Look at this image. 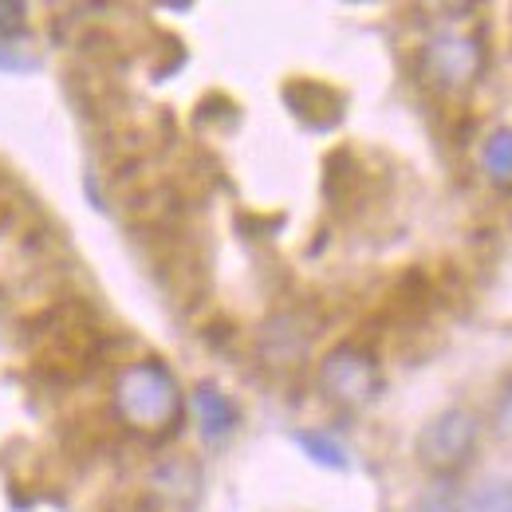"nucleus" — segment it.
I'll return each mask as SVG.
<instances>
[{
	"instance_id": "1",
	"label": "nucleus",
	"mask_w": 512,
	"mask_h": 512,
	"mask_svg": "<svg viewBox=\"0 0 512 512\" xmlns=\"http://www.w3.org/2000/svg\"><path fill=\"white\" fill-rule=\"evenodd\" d=\"M115 410L130 430L158 434L182 418V394L162 363H130L115 379Z\"/></svg>"
},
{
	"instance_id": "2",
	"label": "nucleus",
	"mask_w": 512,
	"mask_h": 512,
	"mask_svg": "<svg viewBox=\"0 0 512 512\" xmlns=\"http://www.w3.org/2000/svg\"><path fill=\"white\" fill-rule=\"evenodd\" d=\"M473 442H477V418H473L469 410H446V414H438V418L422 430V438H418V457H422V465H430L434 473H449V469H457V465L469 457Z\"/></svg>"
},
{
	"instance_id": "3",
	"label": "nucleus",
	"mask_w": 512,
	"mask_h": 512,
	"mask_svg": "<svg viewBox=\"0 0 512 512\" xmlns=\"http://www.w3.org/2000/svg\"><path fill=\"white\" fill-rule=\"evenodd\" d=\"M323 390L335 394V398H343V402H367L379 390L375 359L363 355V351H355V347H339L323 363Z\"/></svg>"
},
{
	"instance_id": "4",
	"label": "nucleus",
	"mask_w": 512,
	"mask_h": 512,
	"mask_svg": "<svg viewBox=\"0 0 512 512\" xmlns=\"http://www.w3.org/2000/svg\"><path fill=\"white\" fill-rule=\"evenodd\" d=\"M426 67H430V75H434L438 83L457 87V83H469V79L481 71V52H477V44L465 40V36H446V40L430 44Z\"/></svg>"
},
{
	"instance_id": "5",
	"label": "nucleus",
	"mask_w": 512,
	"mask_h": 512,
	"mask_svg": "<svg viewBox=\"0 0 512 512\" xmlns=\"http://www.w3.org/2000/svg\"><path fill=\"white\" fill-rule=\"evenodd\" d=\"M284 99H288V107L300 115V119H308V123H316V127H331L335 119H339V95L331 91V87H323L316 79H296L288 91H284Z\"/></svg>"
},
{
	"instance_id": "6",
	"label": "nucleus",
	"mask_w": 512,
	"mask_h": 512,
	"mask_svg": "<svg viewBox=\"0 0 512 512\" xmlns=\"http://www.w3.org/2000/svg\"><path fill=\"white\" fill-rule=\"evenodd\" d=\"M193 414H197V426H201V434H205L209 442L229 438L233 426H237V406H233L217 386H209V383H201L193 390Z\"/></svg>"
},
{
	"instance_id": "7",
	"label": "nucleus",
	"mask_w": 512,
	"mask_h": 512,
	"mask_svg": "<svg viewBox=\"0 0 512 512\" xmlns=\"http://www.w3.org/2000/svg\"><path fill=\"white\" fill-rule=\"evenodd\" d=\"M481 166H485V174L509 182L512 178V127L497 130V134L485 142V150H481Z\"/></svg>"
},
{
	"instance_id": "8",
	"label": "nucleus",
	"mask_w": 512,
	"mask_h": 512,
	"mask_svg": "<svg viewBox=\"0 0 512 512\" xmlns=\"http://www.w3.org/2000/svg\"><path fill=\"white\" fill-rule=\"evenodd\" d=\"M296 442H300V449H304L312 461H320V465H331V469H343V465H347V449L339 446L335 438H327V434H316V430H312V434H300Z\"/></svg>"
},
{
	"instance_id": "9",
	"label": "nucleus",
	"mask_w": 512,
	"mask_h": 512,
	"mask_svg": "<svg viewBox=\"0 0 512 512\" xmlns=\"http://www.w3.org/2000/svg\"><path fill=\"white\" fill-rule=\"evenodd\" d=\"M469 512H512V481H489V485H481Z\"/></svg>"
},
{
	"instance_id": "10",
	"label": "nucleus",
	"mask_w": 512,
	"mask_h": 512,
	"mask_svg": "<svg viewBox=\"0 0 512 512\" xmlns=\"http://www.w3.org/2000/svg\"><path fill=\"white\" fill-rule=\"evenodd\" d=\"M24 4H0V32H20L24 28Z\"/></svg>"
}]
</instances>
